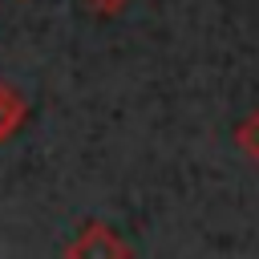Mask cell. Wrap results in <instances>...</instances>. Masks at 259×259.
<instances>
[{"instance_id":"6da1fadb","label":"cell","mask_w":259,"mask_h":259,"mask_svg":"<svg viewBox=\"0 0 259 259\" xmlns=\"http://www.w3.org/2000/svg\"><path fill=\"white\" fill-rule=\"evenodd\" d=\"M65 259H134L130 243L109 227V223H85L77 231V239L65 247Z\"/></svg>"},{"instance_id":"7a4b0ae2","label":"cell","mask_w":259,"mask_h":259,"mask_svg":"<svg viewBox=\"0 0 259 259\" xmlns=\"http://www.w3.org/2000/svg\"><path fill=\"white\" fill-rule=\"evenodd\" d=\"M24 113H28V105H24V97L8 85V81H0V146L20 130V121H24Z\"/></svg>"},{"instance_id":"3957f363","label":"cell","mask_w":259,"mask_h":259,"mask_svg":"<svg viewBox=\"0 0 259 259\" xmlns=\"http://www.w3.org/2000/svg\"><path fill=\"white\" fill-rule=\"evenodd\" d=\"M235 146L259 166V109H251V113L235 125Z\"/></svg>"},{"instance_id":"277c9868","label":"cell","mask_w":259,"mask_h":259,"mask_svg":"<svg viewBox=\"0 0 259 259\" xmlns=\"http://www.w3.org/2000/svg\"><path fill=\"white\" fill-rule=\"evenodd\" d=\"M85 4H89L93 12H101V16H113V12H121L130 0H85Z\"/></svg>"}]
</instances>
